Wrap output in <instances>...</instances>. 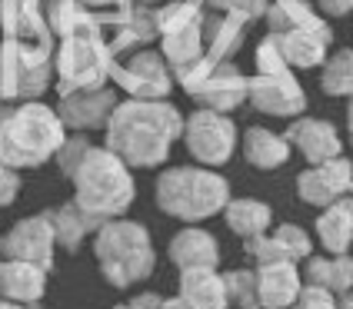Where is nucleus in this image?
Segmentation results:
<instances>
[{
  "label": "nucleus",
  "instance_id": "f257e3e1",
  "mask_svg": "<svg viewBox=\"0 0 353 309\" xmlns=\"http://www.w3.org/2000/svg\"><path fill=\"white\" fill-rule=\"evenodd\" d=\"M180 134L183 116L176 107L160 100H127L117 103L107 120V150L117 153L127 167L150 170L170 156Z\"/></svg>",
  "mask_w": 353,
  "mask_h": 309
},
{
  "label": "nucleus",
  "instance_id": "f03ea898",
  "mask_svg": "<svg viewBox=\"0 0 353 309\" xmlns=\"http://www.w3.org/2000/svg\"><path fill=\"white\" fill-rule=\"evenodd\" d=\"M70 180H74L77 210L87 213L97 226L107 220H117L120 213H127L134 196H137L130 167L117 153H110L107 147L103 150L90 147L77 163V170L70 173Z\"/></svg>",
  "mask_w": 353,
  "mask_h": 309
},
{
  "label": "nucleus",
  "instance_id": "7ed1b4c3",
  "mask_svg": "<svg viewBox=\"0 0 353 309\" xmlns=\"http://www.w3.org/2000/svg\"><path fill=\"white\" fill-rule=\"evenodd\" d=\"M94 256H97L103 279L117 290L143 283L157 266V253H154L147 226L123 220V216L107 220L94 230Z\"/></svg>",
  "mask_w": 353,
  "mask_h": 309
},
{
  "label": "nucleus",
  "instance_id": "20e7f679",
  "mask_svg": "<svg viewBox=\"0 0 353 309\" xmlns=\"http://www.w3.org/2000/svg\"><path fill=\"white\" fill-rule=\"evenodd\" d=\"M63 123L60 116L43 103H23L10 107L0 120V160L7 167H40L60 150L63 143Z\"/></svg>",
  "mask_w": 353,
  "mask_h": 309
},
{
  "label": "nucleus",
  "instance_id": "39448f33",
  "mask_svg": "<svg viewBox=\"0 0 353 309\" xmlns=\"http://www.w3.org/2000/svg\"><path fill=\"white\" fill-rule=\"evenodd\" d=\"M230 183L210 167H170L157 180V206L174 220L200 223L223 213Z\"/></svg>",
  "mask_w": 353,
  "mask_h": 309
},
{
  "label": "nucleus",
  "instance_id": "423d86ee",
  "mask_svg": "<svg viewBox=\"0 0 353 309\" xmlns=\"http://www.w3.org/2000/svg\"><path fill=\"white\" fill-rule=\"evenodd\" d=\"M107 63H110V54L100 47L94 27L80 23L77 30L67 34V43L60 50V77H63L60 94L100 87L103 77H107Z\"/></svg>",
  "mask_w": 353,
  "mask_h": 309
},
{
  "label": "nucleus",
  "instance_id": "0eeeda50",
  "mask_svg": "<svg viewBox=\"0 0 353 309\" xmlns=\"http://www.w3.org/2000/svg\"><path fill=\"white\" fill-rule=\"evenodd\" d=\"M183 143L200 167H223L230 163V156L236 150V127L230 116H223L220 110L200 107L183 120Z\"/></svg>",
  "mask_w": 353,
  "mask_h": 309
},
{
  "label": "nucleus",
  "instance_id": "6e6552de",
  "mask_svg": "<svg viewBox=\"0 0 353 309\" xmlns=\"http://www.w3.org/2000/svg\"><path fill=\"white\" fill-rule=\"evenodd\" d=\"M50 77L47 47L7 40L0 47V97H37Z\"/></svg>",
  "mask_w": 353,
  "mask_h": 309
},
{
  "label": "nucleus",
  "instance_id": "1a4fd4ad",
  "mask_svg": "<svg viewBox=\"0 0 353 309\" xmlns=\"http://www.w3.org/2000/svg\"><path fill=\"white\" fill-rule=\"evenodd\" d=\"M350 190H353V163L343 160V156L314 163L310 170H303V173L296 176V196L303 203L316 206V210L330 206L334 200L347 196Z\"/></svg>",
  "mask_w": 353,
  "mask_h": 309
},
{
  "label": "nucleus",
  "instance_id": "9d476101",
  "mask_svg": "<svg viewBox=\"0 0 353 309\" xmlns=\"http://www.w3.org/2000/svg\"><path fill=\"white\" fill-rule=\"evenodd\" d=\"M54 246H57V243H54V230H50L47 213L20 220L17 226L0 239V253H3L7 259L34 263L40 270H50V266H54Z\"/></svg>",
  "mask_w": 353,
  "mask_h": 309
},
{
  "label": "nucleus",
  "instance_id": "9b49d317",
  "mask_svg": "<svg viewBox=\"0 0 353 309\" xmlns=\"http://www.w3.org/2000/svg\"><path fill=\"white\" fill-rule=\"evenodd\" d=\"M117 107L114 90L107 87H90V90H74V94H63L60 103V123L63 127H74V130H97L107 127V120Z\"/></svg>",
  "mask_w": 353,
  "mask_h": 309
},
{
  "label": "nucleus",
  "instance_id": "f8f14e48",
  "mask_svg": "<svg viewBox=\"0 0 353 309\" xmlns=\"http://www.w3.org/2000/svg\"><path fill=\"white\" fill-rule=\"evenodd\" d=\"M247 97L254 100L256 110L274 114V116H294L307 107V97H303L300 83L287 77V70H280V74H260L256 80H250Z\"/></svg>",
  "mask_w": 353,
  "mask_h": 309
},
{
  "label": "nucleus",
  "instance_id": "ddd939ff",
  "mask_svg": "<svg viewBox=\"0 0 353 309\" xmlns=\"http://www.w3.org/2000/svg\"><path fill=\"white\" fill-rule=\"evenodd\" d=\"M117 83L130 90L134 100H160L170 94V74L160 54H134L123 67H117Z\"/></svg>",
  "mask_w": 353,
  "mask_h": 309
},
{
  "label": "nucleus",
  "instance_id": "4468645a",
  "mask_svg": "<svg viewBox=\"0 0 353 309\" xmlns=\"http://www.w3.org/2000/svg\"><path fill=\"white\" fill-rule=\"evenodd\" d=\"M283 136H287V143H290L294 150H300V156H303L310 167L343 153V140H340L334 123H327V120H310V116H307V120H296Z\"/></svg>",
  "mask_w": 353,
  "mask_h": 309
},
{
  "label": "nucleus",
  "instance_id": "2eb2a0df",
  "mask_svg": "<svg viewBox=\"0 0 353 309\" xmlns=\"http://www.w3.org/2000/svg\"><path fill=\"white\" fill-rule=\"evenodd\" d=\"M256 306L260 309H290L303 286L296 263H260L256 266Z\"/></svg>",
  "mask_w": 353,
  "mask_h": 309
},
{
  "label": "nucleus",
  "instance_id": "dca6fc26",
  "mask_svg": "<svg viewBox=\"0 0 353 309\" xmlns=\"http://www.w3.org/2000/svg\"><path fill=\"white\" fill-rule=\"evenodd\" d=\"M167 256L176 270H216L220 266V246L207 230L187 226L170 239Z\"/></svg>",
  "mask_w": 353,
  "mask_h": 309
},
{
  "label": "nucleus",
  "instance_id": "f3484780",
  "mask_svg": "<svg viewBox=\"0 0 353 309\" xmlns=\"http://www.w3.org/2000/svg\"><path fill=\"white\" fill-rule=\"evenodd\" d=\"M283 63H294V67H316L320 60L327 57V43H330V30L320 23V27H290V34H276L274 40Z\"/></svg>",
  "mask_w": 353,
  "mask_h": 309
},
{
  "label": "nucleus",
  "instance_id": "a211bd4d",
  "mask_svg": "<svg viewBox=\"0 0 353 309\" xmlns=\"http://www.w3.org/2000/svg\"><path fill=\"white\" fill-rule=\"evenodd\" d=\"M47 292V270L20 259H0V299L34 306Z\"/></svg>",
  "mask_w": 353,
  "mask_h": 309
},
{
  "label": "nucleus",
  "instance_id": "6ab92c4d",
  "mask_svg": "<svg viewBox=\"0 0 353 309\" xmlns=\"http://www.w3.org/2000/svg\"><path fill=\"white\" fill-rule=\"evenodd\" d=\"M176 296L187 309H227L223 276L216 270H180Z\"/></svg>",
  "mask_w": 353,
  "mask_h": 309
},
{
  "label": "nucleus",
  "instance_id": "aec40b11",
  "mask_svg": "<svg viewBox=\"0 0 353 309\" xmlns=\"http://www.w3.org/2000/svg\"><path fill=\"white\" fill-rule=\"evenodd\" d=\"M190 94L210 110H234L236 103L247 97V80L240 77L230 63H223L207 80L190 83Z\"/></svg>",
  "mask_w": 353,
  "mask_h": 309
},
{
  "label": "nucleus",
  "instance_id": "412c9836",
  "mask_svg": "<svg viewBox=\"0 0 353 309\" xmlns=\"http://www.w3.org/2000/svg\"><path fill=\"white\" fill-rule=\"evenodd\" d=\"M316 236L327 253H347L353 246V190L347 196L334 200L316 216Z\"/></svg>",
  "mask_w": 353,
  "mask_h": 309
},
{
  "label": "nucleus",
  "instance_id": "4be33fe9",
  "mask_svg": "<svg viewBox=\"0 0 353 309\" xmlns=\"http://www.w3.org/2000/svg\"><path fill=\"white\" fill-rule=\"evenodd\" d=\"M303 276L310 286H320V290L334 292H350L353 290V259L347 253H330V256H307V266H303Z\"/></svg>",
  "mask_w": 353,
  "mask_h": 309
},
{
  "label": "nucleus",
  "instance_id": "5701e85b",
  "mask_svg": "<svg viewBox=\"0 0 353 309\" xmlns=\"http://www.w3.org/2000/svg\"><path fill=\"white\" fill-rule=\"evenodd\" d=\"M243 156L256 170H280L290 160V143H287V136L274 134V130L250 127L243 134Z\"/></svg>",
  "mask_w": 353,
  "mask_h": 309
},
{
  "label": "nucleus",
  "instance_id": "b1692460",
  "mask_svg": "<svg viewBox=\"0 0 353 309\" xmlns=\"http://www.w3.org/2000/svg\"><path fill=\"white\" fill-rule=\"evenodd\" d=\"M223 220H227L230 233H236L240 239H250V236L267 233V226L274 223V210H270V203L243 196V200H227Z\"/></svg>",
  "mask_w": 353,
  "mask_h": 309
},
{
  "label": "nucleus",
  "instance_id": "393cba45",
  "mask_svg": "<svg viewBox=\"0 0 353 309\" xmlns=\"http://www.w3.org/2000/svg\"><path fill=\"white\" fill-rule=\"evenodd\" d=\"M50 230H54V243H60L67 253H77L80 243L87 239V233L97 230V223L77 210V203H63L57 210H47Z\"/></svg>",
  "mask_w": 353,
  "mask_h": 309
},
{
  "label": "nucleus",
  "instance_id": "a878e982",
  "mask_svg": "<svg viewBox=\"0 0 353 309\" xmlns=\"http://www.w3.org/2000/svg\"><path fill=\"white\" fill-rule=\"evenodd\" d=\"M323 94L330 97H353V50H336L323 67Z\"/></svg>",
  "mask_w": 353,
  "mask_h": 309
},
{
  "label": "nucleus",
  "instance_id": "bb28decb",
  "mask_svg": "<svg viewBox=\"0 0 353 309\" xmlns=\"http://www.w3.org/2000/svg\"><path fill=\"white\" fill-rule=\"evenodd\" d=\"M223 276V290H227V306L234 309H260L256 306V273L254 270H230Z\"/></svg>",
  "mask_w": 353,
  "mask_h": 309
},
{
  "label": "nucleus",
  "instance_id": "cd10ccee",
  "mask_svg": "<svg viewBox=\"0 0 353 309\" xmlns=\"http://www.w3.org/2000/svg\"><path fill=\"white\" fill-rule=\"evenodd\" d=\"M270 239L276 243V250L283 259H290V263H300V259H307V256H314V239L307 236V230H300L294 223H283V226H276L270 233Z\"/></svg>",
  "mask_w": 353,
  "mask_h": 309
},
{
  "label": "nucleus",
  "instance_id": "c85d7f7f",
  "mask_svg": "<svg viewBox=\"0 0 353 309\" xmlns=\"http://www.w3.org/2000/svg\"><path fill=\"white\" fill-rule=\"evenodd\" d=\"M290 309H336V296L327 290H320V286L303 283L300 292H296V299L290 303Z\"/></svg>",
  "mask_w": 353,
  "mask_h": 309
},
{
  "label": "nucleus",
  "instance_id": "c756f323",
  "mask_svg": "<svg viewBox=\"0 0 353 309\" xmlns=\"http://www.w3.org/2000/svg\"><path fill=\"white\" fill-rule=\"evenodd\" d=\"M87 150H90V143H87L83 136H70V140H63V143H60V150L54 156H57L60 170L70 176L74 170H77V163L83 160V153H87Z\"/></svg>",
  "mask_w": 353,
  "mask_h": 309
},
{
  "label": "nucleus",
  "instance_id": "7c9ffc66",
  "mask_svg": "<svg viewBox=\"0 0 353 309\" xmlns=\"http://www.w3.org/2000/svg\"><path fill=\"white\" fill-rule=\"evenodd\" d=\"M20 193V176L14 167H7L3 160H0V206H10Z\"/></svg>",
  "mask_w": 353,
  "mask_h": 309
},
{
  "label": "nucleus",
  "instance_id": "2f4dec72",
  "mask_svg": "<svg viewBox=\"0 0 353 309\" xmlns=\"http://www.w3.org/2000/svg\"><path fill=\"white\" fill-rule=\"evenodd\" d=\"M216 7H227L234 14H243V17H256L267 10V0H214Z\"/></svg>",
  "mask_w": 353,
  "mask_h": 309
},
{
  "label": "nucleus",
  "instance_id": "473e14b6",
  "mask_svg": "<svg viewBox=\"0 0 353 309\" xmlns=\"http://www.w3.org/2000/svg\"><path fill=\"white\" fill-rule=\"evenodd\" d=\"M157 306H160L157 292H140L130 303H117V306H110V309H157Z\"/></svg>",
  "mask_w": 353,
  "mask_h": 309
},
{
  "label": "nucleus",
  "instance_id": "72a5a7b5",
  "mask_svg": "<svg viewBox=\"0 0 353 309\" xmlns=\"http://www.w3.org/2000/svg\"><path fill=\"white\" fill-rule=\"evenodd\" d=\"M320 7H323L327 14H334V17H340V14H347V10H353V0H320Z\"/></svg>",
  "mask_w": 353,
  "mask_h": 309
},
{
  "label": "nucleus",
  "instance_id": "f704fd0d",
  "mask_svg": "<svg viewBox=\"0 0 353 309\" xmlns=\"http://www.w3.org/2000/svg\"><path fill=\"white\" fill-rule=\"evenodd\" d=\"M336 309H353V290L336 296Z\"/></svg>",
  "mask_w": 353,
  "mask_h": 309
},
{
  "label": "nucleus",
  "instance_id": "c9c22d12",
  "mask_svg": "<svg viewBox=\"0 0 353 309\" xmlns=\"http://www.w3.org/2000/svg\"><path fill=\"white\" fill-rule=\"evenodd\" d=\"M157 309H187V306H183V299H180V296H174V299H160Z\"/></svg>",
  "mask_w": 353,
  "mask_h": 309
},
{
  "label": "nucleus",
  "instance_id": "e433bc0d",
  "mask_svg": "<svg viewBox=\"0 0 353 309\" xmlns=\"http://www.w3.org/2000/svg\"><path fill=\"white\" fill-rule=\"evenodd\" d=\"M0 309H23L20 303H10V299H0Z\"/></svg>",
  "mask_w": 353,
  "mask_h": 309
},
{
  "label": "nucleus",
  "instance_id": "4c0bfd02",
  "mask_svg": "<svg viewBox=\"0 0 353 309\" xmlns=\"http://www.w3.org/2000/svg\"><path fill=\"white\" fill-rule=\"evenodd\" d=\"M347 127H353V100H350V107H347Z\"/></svg>",
  "mask_w": 353,
  "mask_h": 309
},
{
  "label": "nucleus",
  "instance_id": "58836bf2",
  "mask_svg": "<svg viewBox=\"0 0 353 309\" xmlns=\"http://www.w3.org/2000/svg\"><path fill=\"white\" fill-rule=\"evenodd\" d=\"M80 3V0H77ZM83 3H110V0H83Z\"/></svg>",
  "mask_w": 353,
  "mask_h": 309
},
{
  "label": "nucleus",
  "instance_id": "ea45409f",
  "mask_svg": "<svg viewBox=\"0 0 353 309\" xmlns=\"http://www.w3.org/2000/svg\"><path fill=\"white\" fill-rule=\"evenodd\" d=\"M140 3H157V0H140Z\"/></svg>",
  "mask_w": 353,
  "mask_h": 309
},
{
  "label": "nucleus",
  "instance_id": "a19ab883",
  "mask_svg": "<svg viewBox=\"0 0 353 309\" xmlns=\"http://www.w3.org/2000/svg\"><path fill=\"white\" fill-rule=\"evenodd\" d=\"M350 143H353V127H350Z\"/></svg>",
  "mask_w": 353,
  "mask_h": 309
}]
</instances>
